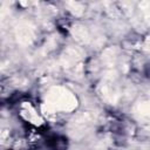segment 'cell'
<instances>
[{
  "instance_id": "6da1fadb",
  "label": "cell",
  "mask_w": 150,
  "mask_h": 150,
  "mask_svg": "<svg viewBox=\"0 0 150 150\" xmlns=\"http://www.w3.org/2000/svg\"><path fill=\"white\" fill-rule=\"evenodd\" d=\"M45 105L53 112L56 111H73L77 107L75 95L64 87H53L48 90Z\"/></svg>"
},
{
  "instance_id": "7a4b0ae2",
  "label": "cell",
  "mask_w": 150,
  "mask_h": 150,
  "mask_svg": "<svg viewBox=\"0 0 150 150\" xmlns=\"http://www.w3.org/2000/svg\"><path fill=\"white\" fill-rule=\"evenodd\" d=\"M100 93L104 101L115 104L120 98V88L117 84V73L115 69H107L100 84Z\"/></svg>"
},
{
  "instance_id": "3957f363",
  "label": "cell",
  "mask_w": 150,
  "mask_h": 150,
  "mask_svg": "<svg viewBox=\"0 0 150 150\" xmlns=\"http://www.w3.org/2000/svg\"><path fill=\"white\" fill-rule=\"evenodd\" d=\"M94 115L91 112H80L77 114L69 123L68 131L69 135L74 138H81L83 137L94 125Z\"/></svg>"
},
{
  "instance_id": "277c9868",
  "label": "cell",
  "mask_w": 150,
  "mask_h": 150,
  "mask_svg": "<svg viewBox=\"0 0 150 150\" xmlns=\"http://www.w3.org/2000/svg\"><path fill=\"white\" fill-rule=\"evenodd\" d=\"M83 52L77 47H68L63 50L60 57V63L64 69L71 70L73 74L81 71L82 69V60H83Z\"/></svg>"
},
{
  "instance_id": "5b68a950",
  "label": "cell",
  "mask_w": 150,
  "mask_h": 150,
  "mask_svg": "<svg viewBox=\"0 0 150 150\" xmlns=\"http://www.w3.org/2000/svg\"><path fill=\"white\" fill-rule=\"evenodd\" d=\"M14 34L18 43L21 46L30 45L35 39V27L28 20H21L16 23L14 28Z\"/></svg>"
},
{
  "instance_id": "8992f818",
  "label": "cell",
  "mask_w": 150,
  "mask_h": 150,
  "mask_svg": "<svg viewBox=\"0 0 150 150\" xmlns=\"http://www.w3.org/2000/svg\"><path fill=\"white\" fill-rule=\"evenodd\" d=\"M71 32V35L73 38L82 43V45H89V43H93V36H91V33L89 32V29L83 26V25H74L70 29Z\"/></svg>"
},
{
  "instance_id": "52a82bcc",
  "label": "cell",
  "mask_w": 150,
  "mask_h": 150,
  "mask_svg": "<svg viewBox=\"0 0 150 150\" xmlns=\"http://www.w3.org/2000/svg\"><path fill=\"white\" fill-rule=\"evenodd\" d=\"M135 115L143 122H150V101L138 102L135 107Z\"/></svg>"
},
{
  "instance_id": "ba28073f",
  "label": "cell",
  "mask_w": 150,
  "mask_h": 150,
  "mask_svg": "<svg viewBox=\"0 0 150 150\" xmlns=\"http://www.w3.org/2000/svg\"><path fill=\"white\" fill-rule=\"evenodd\" d=\"M117 61V49L115 47L108 48L102 54V62L108 69H115V64Z\"/></svg>"
},
{
  "instance_id": "9c48e42d",
  "label": "cell",
  "mask_w": 150,
  "mask_h": 150,
  "mask_svg": "<svg viewBox=\"0 0 150 150\" xmlns=\"http://www.w3.org/2000/svg\"><path fill=\"white\" fill-rule=\"evenodd\" d=\"M21 114H22V116H23L27 121H29L30 123H34V124H38V125L42 123L41 117L38 115V112L34 110V108H33L29 103H23L22 109H21Z\"/></svg>"
},
{
  "instance_id": "30bf717a",
  "label": "cell",
  "mask_w": 150,
  "mask_h": 150,
  "mask_svg": "<svg viewBox=\"0 0 150 150\" xmlns=\"http://www.w3.org/2000/svg\"><path fill=\"white\" fill-rule=\"evenodd\" d=\"M139 12L142 14V18L144 20V22L150 26V2L149 1H142L139 5Z\"/></svg>"
},
{
  "instance_id": "8fae6325",
  "label": "cell",
  "mask_w": 150,
  "mask_h": 150,
  "mask_svg": "<svg viewBox=\"0 0 150 150\" xmlns=\"http://www.w3.org/2000/svg\"><path fill=\"white\" fill-rule=\"evenodd\" d=\"M66 6L69 8V11L74 15H81L84 11L83 5L81 2H77V1H68V2H66Z\"/></svg>"
},
{
  "instance_id": "7c38bea8",
  "label": "cell",
  "mask_w": 150,
  "mask_h": 150,
  "mask_svg": "<svg viewBox=\"0 0 150 150\" xmlns=\"http://www.w3.org/2000/svg\"><path fill=\"white\" fill-rule=\"evenodd\" d=\"M143 48L150 53V38H146V40L144 41V45H143Z\"/></svg>"
}]
</instances>
